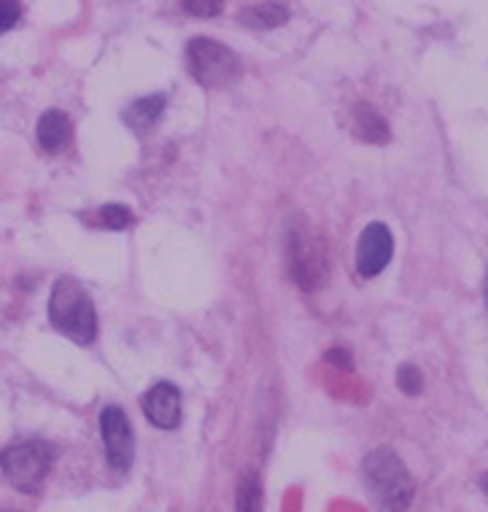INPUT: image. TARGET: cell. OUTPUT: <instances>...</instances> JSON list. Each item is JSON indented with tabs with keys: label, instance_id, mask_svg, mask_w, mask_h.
<instances>
[{
	"label": "cell",
	"instance_id": "1",
	"mask_svg": "<svg viewBox=\"0 0 488 512\" xmlns=\"http://www.w3.org/2000/svg\"><path fill=\"white\" fill-rule=\"evenodd\" d=\"M364 483L378 512H405L416 496V480L391 448H375L364 456Z\"/></svg>",
	"mask_w": 488,
	"mask_h": 512
},
{
	"label": "cell",
	"instance_id": "2",
	"mask_svg": "<svg viewBox=\"0 0 488 512\" xmlns=\"http://www.w3.org/2000/svg\"><path fill=\"white\" fill-rule=\"evenodd\" d=\"M46 313H49V324L68 340L79 345L95 343V337H98V313H95V305L89 300L87 289L76 278L63 275V278L54 281Z\"/></svg>",
	"mask_w": 488,
	"mask_h": 512
},
{
	"label": "cell",
	"instance_id": "3",
	"mask_svg": "<svg viewBox=\"0 0 488 512\" xmlns=\"http://www.w3.org/2000/svg\"><path fill=\"white\" fill-rule=\"evenodd\" d=\"M54 459H57V448L46 440H25L17 445H9L0 453V469L22 494H36L38 488L44 486L46 475L52 472Z\"/></svg>",
	"mask_w": 488,
	"mask_h": 512
},
{
	"label": "cell",
	"instance_id": "4",
	"mask_svg": "<svg viewBox=\"0 0 488 512\" xmlns=\"http://www.w3.org/2000/svg\"><path fill=\"white\" fill-rule=\"evenodd\" d=\"M187 68L205 89H227L240 79V60L230 46L211 38H192L187 44Z\"/></svg>",
	"mask_w": 488,
	"mask_h": 512
},
{
	"label": "cell",
	"instance_id": "5",
	"mask_svg": "<svg viewBox=\"0 0 488 512\" xmlns=\"http://www.w3.org/2000/svg\"><path fill=\"white\" fill-rule=\"evenodd\" d=\"M286 256H289V273H292L294 283L302 292H313L327 273V256H324L321 240L302 219L289 227Z\"/></svg>",
	"mask_w": 488,
	"mask_h": 512
},
{
	"label": "cell",
	"instance_id": "6",
	"mask_svg": "<svg viewBox=\"0 0 488 512\" xmlns=\"http://www.w3.org/2000/svg\"><path fill=\"white\" fill-rule=\"evenodd\" d=\"M100 434L106 445V459L111 469L127 472L135 459V434L130 426V418L122 407L108 405L100 413Z\"/></svg>",
	"mask_w": 488,
	"mask_h": 512
},
{
	"label": "cell",
	"instance_id": "7",
	"mask_svg": "<svg viewBox=\"0 0 488 512\" xmlns=\"http://www.w3.org/2000/svg\"><path fill=\"white\" fill-rule=\"evenodd\" d=\"M391 256H394V235L383 224V221H373L367 224L359 235L356 243V270L362 278H375L389 267Z\"/></svg>",
	"mask_w": 488,
	"mask_h": 512
},
{
	"label": "cell",
	"instance_id": "8",
	"mask_svg": "<svg viewBox=\"0 0 488 512\" xmlns=\"http://www.w3.org/2000/svg\"><path fill=\"white\" fill-rule=\"evenodd\" d=\"M141 407L143 415L160 429H176L181 424V391L168 380H160L157 386H151L143 394Z\"/></svg>",
	"mask_w": 488,
	"mask_h": 512
},
{
	"label": "cell",
	"instance_id": "9",
	"mask_svg": "<svg viewBox=\"0 0 488 512\" xmlns=\"http://www.w3.org/2000/svg\"><path fill=\"white\" fill-rule=\"evenodd\" d=\"M73 135V124H71V116L60 111V108H49L41 119H38V127H36V138H38V146L49 154L54 151H63L68 146Z\"/></svg>",
	"mask_w": 488,
	"mask_h": 512
},
{
	"label": "cell",
	"instance_id": "10",
	"mask_svg": "<svg viewBox=\"0 0 488 512\" xmlns=\"http://www.w3.org/2000/svg\"><path fill=\"white\" fill-rule=\"evenodd\" d=\"M351 130L359 141L364 143H389L391 130L386 119H383L373 106H367V103H359L354 108V114H351Z\"/></svg>",
	"mask_w": 488,
	"mask_h": 512
},
{
	"label": "cell",
	"instance_id": "11",
	"mask_svg": "<svg viewBox=\"0 0 488 512\" xmlns=\"http://www.w3.org/2000/svg\"><path fill=\"white\" fill-rule=\"evenodd\" d=\"M165 111V95H149V98H141L130 103V106L122 111V122L133 130L135 135L149 133L151 127L157 124V119Z\"/></svg>",
	"mask_w": 488,
	"mask_h": 512
},
{
	"label": "cell",
	"instance_id": "12",
	"mask_svg": "<svg viewBox=\"0 0 488 512\" xmlns=\"http://www.w3.org/2000/svg\"><path fill=\"white\" fill-rule=\"evenodd\" d=\"M289 19V6L284 3H254L240 11V25L254 27V30H270V27L284 25Z\"/></svg>",
	"mask_w": 488,
	"mask_h": 512
},
{
	"label": "cell",
	"instance_id": "13",
	"mask_svg": "<svg viewBox=\"0 0 488 512\" xmlns=\"http://www.w3.org/2000/svg\"><path fill=\"white\" fill-rule=\"evenodd\" d=\"M235 512H262V483L257 472H243L235 494Z\"/></svg>",
	"mask_w": 488,
	"mask_h": 512
},
{
	"label": "cell",
	"instance_id": "14",
	"mask_svg": "<svg viewBox=\"0 0 488 512\" xmlns=\"http://www.w3.org/2000/svg\"><path fill=\"white\" fill-rule=\"evenodd\" d=\"M98 224L100 227H106V230H114V232H122L127 227H133L135 224V216L133 211L122 203H108L100 208L98 213Z\"/></svg>",
	"mask_w": 488,
	"mask_h": 512
},
{
	"label": "cell",
	"instance_id": "15",
	"mask_svg": "<svg viewBox=\"0 0 488 512\" xmlns=\"http://www.w3.org/2000/svg\"><path fill=\"white\" fill-rule=\"evenodd\" d=\"M397 386H400L402 394L418 397L424 391V375H421L416 364H402L400 370H397Z\"/></svg>",
	"mask_w": 488,
	"mask_h": 512
},
{
	"label": "cell",
	"instance_id": "16",
	"mask_svg": "<svg viewBox=\"0 0 488 512\" xmlns=\"http://www.w3.org/2000/svg\"><path fill=\"white\" fill-rule=\"evenodd\" d=\"M181 9L189 11V14H195V17H216V14H222L224 3H219V0H200V3H195V0H184Z\"/></svg>",
	"mask_w": 488,
	"mask_h": 512
},
{
	"label": "cell",
	"instance_id": "17",
	"mask_svg": "<svg viewBox=\"0 0 488 512\" xmlns=\"http://www.w3.org/2000/svg\"><path fill=\"white\" fill-rule=\"evenodd\" d=\"M19 17H22V6L14 3V0H0V36L17 25Z\"/></svg>",
	"mask_w": 488,
	"mask_h": 512
},
{
	"label": "cell",
	"instance_id": "18",
	"mask_svg": "<svg viewBox=\"0 0 488 512\" xmlns=\"http://www.w3.org/2000/svg\"><path fill=\"white\" fill-rule=\"evenodd\" d=\"M324 359H327L329 364L340 367V370H354V359H351V354H348V351H343V348H332V351H327V354H324Z\"/></svg>",
	"mask_w": 488,
	"mask_h": 512
},
{
	"label": "cell",
	"instance_id": "19",
	"mask_svg": "<svg viewBox=\"0 0 488 512\" xmlns=\"http://www.w3.org/2000/svg\"><path fill=\"white\" fill-rule=\"evenodd\" d=\"M480 488H483V491H486V494H488V472L483 477H480Z\"/></svg>",
	"mask_w": 488,
	"mask_h": 512
},
{
	"label": "cell",
	"instance_id": "20",
	"mask_svg": "<svg viewBox=\"0 0 488 512\" xmlns=\"http://www.w3.org/2000/svg\"><path fill=\"white\" fill-rule=\"evenodd\" d=\"M483 294H486V305H488V273H486V286H483Z\"/></svg>",
	"mask_w": 488,
	"mask_h": 512
},
{
	"label": "cell",
	"instance_id": "21",
	"mask_svg": "<svg viewBox=\"0 0 488 512\" xmlns=\"http://www.w3.org/2000/svg\"><path fill=\"white\" fill-rule=\"evenodd\" d=\"M0 512H17V510H0Z\"/></svg>",
	"mask_w": 488,
	"mask_h": 512
}]
</instances>
